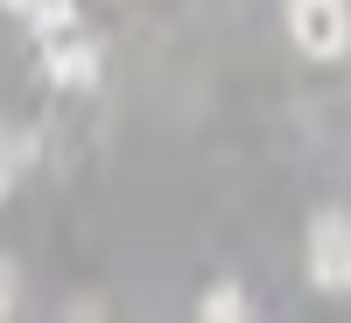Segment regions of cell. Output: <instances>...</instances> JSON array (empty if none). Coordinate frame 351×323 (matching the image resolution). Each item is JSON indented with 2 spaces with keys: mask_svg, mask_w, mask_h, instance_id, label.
Returning a JSON list of instances; mask_svg holds the SVG:
<instances>
[{
  "mask_svg": "<svg viewBox=\"0 0 351 323\" xmlns=\"http://www.w3.org/2000/svg\"><path fill=\"white\" fill-rule=\"evenodd\" d=\"M8 14L28 21V36H36V28H49V21H71L77 0H8Z\"/></svg>",
  "mask_w": 351,
  "mask_h": 323,
  "instance_id": "cell-6",
  "label": "cell"
},
{
  "mask_svg": "<svg viewBox=\"0 0 351 323\" xmlns=\"http://www.w3.org/2000/svg\"><path fill=\"white\" fill-rule=\"evenodd\" d=\"M309 281L324 296H351V211H324L309 225Z\"/></svg>",
  "mask_w": 351,
  "mask_h": 323,
  "instance_id": "cell-3",
  "label": "cell"
},
{
  "mask_svg": "<svg viewBox=\"0 0 351 323\" xmlns=\"http://www.w3.org/2000/svg\"><path fill=\"white\" fill-rule=\"evenodd\" d=\"M288 36H295L302 56L330 64V56L351 49V8L344 0H288Z\"/></svg>",
  "mask_w": 351,
  "mask_h": 323,
  "instance_id": "cell-2",
  "label": "cell"
},
{
  "mask_svg": "<svg viewBox=\"0 0 351 323\" xmlns=\"http://www.w3.org/2000/svg\"><path fill=\"white\" fill-rule=\"evenodd\" d=\"M197 316H211V323H246V316H253V296H246L239 281H218L211 296L197 302Z\"/></svg>",
  "mask_w": 351,
  "mask_h": 323,
  "instance_id": "cell-4",
  "label": "cell"
},
{
  "mask_svg": "<svg viewBox=\"0 0 351 323\" xmlns=\"http://www.w3.org/2000/svg\"><path fill=\"white\" fill-rule=\"evenodd\" d=\"M14 309H21V274H14V260H0V323Z\"/></svg>",
  "mask_w": 351,
  "mask_h": 323,
  "instance_id": "cell-7",
  "label": "cell"
},
{
  "mask_svg": "<svg viewBox=\"0 0 351 323\" xmlns=\"http://www.w3.org/2000/svg\"><path fill=\"white\" fill-rule=\"evenodd\" d=\"M36 56H43V71L64 84V92H92L99 84V43H92V28H84L77 14L36 28Z\"/></svg>",
  "mask_w": 351,
  "mask_h": 323,
  "instance_id": "cell-1",
  "label": "cell"
},
{
  "mask_svg": "<svg viewBox=\"0 0 351 323\" xmlns=\"http://www.w3.org/2000/svg\"><path fill=\"white\" fill-rule=\"evenodd\" d=\"M28 155H36V141H28V134H14L8 120H0V197L14 190V176L28 169Z\"/></svg>",
  "mask_w": 351,
  "mask_h": 323,
  "instance_id": "cell-5",
  "label": "cell"
}]
</instances>
